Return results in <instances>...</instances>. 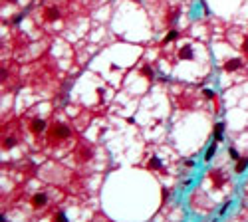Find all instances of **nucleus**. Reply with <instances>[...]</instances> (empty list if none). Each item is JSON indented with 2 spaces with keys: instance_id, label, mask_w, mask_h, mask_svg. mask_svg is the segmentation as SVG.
I'll list each match as a JSON object with an SVG mask.
<instances>
[{
  "instance_id": "f257e3e1",
  "label": "nucleus",
  "mask_w": 248,
  "mask_h": 222,
  "mask_svg": "<svg viewBox=\"0 0 248 222\" xmlns=\"http://www.w3.org/2000/svg\"><path fill=\"white\" fill-rule=\"evenodd\" d=\"M72 135V131H70V127H67L66 123H52L50 125V129H48V137L52 139L54 143H58V141H66L67 137Z\"/></svg>"
},
{
  "instance_id": "4468645a",
  "label": "nucleus",
  "mask_w": 248,
  "mask_h": 222,
  "mask_svg": "<svg viewBox=\"0 0 248 222\" xmlns=\"http://www.w3.org/2000/svg\"><path fill=\"white\" fill-rule=\"evenodd\" d=\"M141 73H145V76H147V80H153V71H151V67L143 66V67H141Z\"/></svg>"
},
{
  "instance_id": "2eb2a0df",
  "label": "nucleus",
  "mask_w": 248,
  "mask_h": 222,
  "mask_svg": "<svg viewBox=\"0 0 248 222\" xmlns=\"http://www.w3.org/2000/svg\"><path fill=\"white\" fill-rule=\"evenodd\" d=\"M12 145H16V139H6V143H4V149H10Z\"/></svg>"
},
{
  "instance_id": "39448f33",
  "label": "nucleus",
  "mask_w": 248,
  "mask_h": 222,
  "mask_svg": "<svg viewBox=\"0 0 248 222\" xmlns=\"http://www.w3.org/2000/svg\"><path fill=\"white\" fill-rule=\"evenodd\" d=\"M212 139H215L216 143H222L224 141V123H216L215 125V131H212Z\"/></svg>"
},
{
  "instance_id": "ddd939ff",
  "label": "nucleus",
  "mask_w": 248,
  "mask_h": 222,
  "mask_svg": "<svg viewBox=\"0 0 248 222\" xmlns=\"http://www.w3.org/2000/svg\"><path fill=\"white\" fill-rule=\"evenodd\" d=\"M228 155H230V159H232L234 163H236V161H238V159H240L238 151H236V149H234V147H230V149H228Z\"/></svg>"
},
{
  "instance_id": "f3484780",
  "label": "nucleus",
  "mask_w": 248,
  "mask_h": 222,
  "mask_svg": "<svg viewBox=\"0 0 248 222\" xmlns=\"http://www.w3.org/2000/svg\"><path fill=\"white\" fill-rule=\"evenodd\" d=\"M242 50H244V52H246V54H248V38H246V40H244V44H242Z\"/></svg>"
},
{
  "instance_id": "f8f14e48",
  "label": "nucleus",
  "mask_w": 248,
  "mask_h": 222,
  "mask_svg": "<svg viewBox=\"0 0 248 222\" xmlns=\"http://www.w3.org/2000/svg\"><path fill=\"white\" fill-rule=\"evenodd\" d=\"M149 169H161V161H159L157 157H153L151 161H149ZM163 170V169H161Z\"/></svg>"
},
{
  "instance_id": "9d476101",
  "label": "nucleus",
  "mask_w": 248,
  "mask_h": 222,
  "mask_svg": "<svg viewBox=\"0 0 248 222\" xmlns=\"http://www.w3.org/2000/svg\"><path fill=\"white\" fill-rule=\"evenodd\" d=\"M216 145H218V143L216 141H212V145L209 147V149H206V153H205V161L209 163V161H212V157H215V153H216Z\"/></svg>"
},
{
  "instance_id": "0eeeda50",
  "label": "nucleus",
  "mask_w": 248,
  "mask_h": 222,
  "mask_svg": "<svg viewBox=\"0 0 248 222\" xmlns=\"http://www.w3.org/2000/svg\"><path fill=\"white\" fill-rule=\"evenodd\" d=\"M193 56H195V54H193V46H189V44H187V46H181V50H179V58H181V60H193Z\"/></svg>"
},
{
  "instance_id": "9b49d317",
  "label": "nucleus",
  "mask_w": 248,
  "mask_h": 222,
  "mask_svg": "<svg viewBox=\"0 0 248 222\" xmlns=\"http://www.w3.org/2000/svg\"><path fill=\"white\" fill-rule=\"evenodd\" d=\"M177 38H179V32H177V30H169L165 40H163V44H169V42H173V40H177Z\"/></svg>"
},
{
  "instance_id": "423d86ee",
  "label": "nucleus",
  "mask_w": 248,
  "mask_h": 222,
  "mask_svg": "<svg viewBox=\"0 0 248 222\" xmlns=\"http://www.w3.org/2000/svg\"><path fill=\"white\" fill-rule=\"evenodd\" d=\"M60 18V10L58 8H44V20L46 22H54Z\"/></svg>"
},
{
  "instance_id": "dca6fc26",
  "label": "nucleus",
  "mask_w": 248,
  "mask_h": 222,
  "mask_svg": "<svg viewBox=\"0 0 248 222\" xmlns=\"http://www.w3.org/2000/svg\"><path fill=\"white\" fill-rule=\"evenodd\" d=\"M202 93H205L206 97H209V99H215V93H212V91H210V89H205V91H202Z\"/></svg>"
},
{
  "instance_id": "20e7f679",
  "label": "nucleus",
  "mask_w": 248,
  "mask_h": 222,
  "mask_svg": "<svg viewBox=\"0 0 248 222\" xmlns=\"http://www.w3.org/2000/svg\"><path fill=\"white\" fill-rule=\"evenodd\" d=\"M30 131H32L34 135H40L42 131H46V121H44V119H32V121H30Z\"/></svg>"
},
{
  "instance_id": "7ed1b4c3",
  "label": "nucleus",
  "mask_w": 248,
  "mask_h": 222,
  "mask_svg": "<svg viewBox=\"0 0 248 222\" xmlns=\"http://www.w3.org/2000/svg\"><path fill=\"white\" fill-rule=\"evenodd\" d=\"M46 204H48V194L46 192H38L32 196V208L38 210V208H44Z\"/></svg>"
},
{
  "instance_id": "a211bd4d",
  "label": "nucleus",
  "mask_w": 248,
  "mask_h": 222,
  "mask_svg": "<svg viewBox=\"0 0 248 222\" xmlns=\"http://www.w3.org/2000/svg\"><path fill=\"white\" fill-rule=\"evenodd\" d=\"M10 2H16V0H10Z\"/></svg>"
},
{
  "instance_id": "1a4fd4ad",
  "label": "nucleus",
  "mask_w": 248,
  "mask_h": 222,
  "mask_svg": "<svg viewBox=\"0 0 248 222\" xmlns=\"http://www.w3.org/2000/svg\"><path fill=\"white\" fill-rule=\"evenodd\" d=\"M89 157H91V151H89V149H83V151H76V161H80V163L87 161Z\"/></svg>"
},
{
  "instance_id": "6e6552de",
  "label": "nucleus",
  "mask_w": 248,
  "mask_h": 222,
  "mask_svg": "<svg viewBox=\"0 0 248 222\" xmlns=\"http://www.w3.org/2000/svg\"><path fill=\"white\" fill-rule=\"evenodd\" d=\"M246 167H248V159L246 157H240L238 161H236V165H234V173H236V175H242L244 170H246Z\"/></svg>"
},
{
  "instance_id": "f03ea898",
  "label": "nucleus",
  "mask_w": 248,
  "mask_h": 222,
  "mask_svg": "<svg viewBox=\"0 0 248 222\" xmlns=\"http://www.w3.org/2000/svg\"><path fill=\"white\" fill-rule=\"evenodd\" d=\"M242 66H244V61L240 60V58H232V60H226V61L222 64V70H224V71H228V73H230V71H236V70H240Z\"/></svg>"
}]
</instances>
